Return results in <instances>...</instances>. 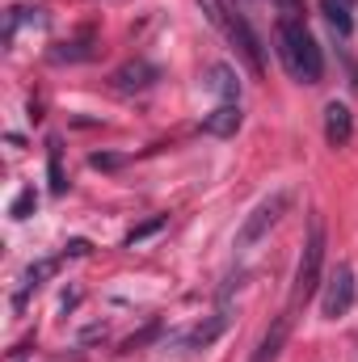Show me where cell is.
<instances>
[{"label": "cell", "instance_id": "11", "mask_svg": "<svg viewBox=\"0 0 358 362\" xmlns=\"http://www.w3.org/2000/svg\"><path fill=\"white\" fill-rule=\"evenodd\" d=\"M207 89H215L224 101H236L241 97V81H236V72L228 64H211L207 68Z\"/></svg>", "mask_w": 358, "mask_h": 362}, {"label": "cell", "instance_id": "16", "mask_svg": "<svg viewBox=\"0 0 358 362\" xmlns=\"http://www.w3.org/2000/svg\"><path fill=\"white\" fill-rule=\"evenodd\" d=\"M34 206H38V194H34V185H25V189L13 198L8 215H13V219H30V211H34Z\"/></svg>", "mask_w": 358, "mask_h": 362}, {"label": "cell", "instance_id": "7", "mask_svg": "<svg viewBox=\"0 0 358 362\" xmlns=\"http://www.w3.org/2000/svg\"><path fill=\"white\" fill-rule=\"evenodd\" d=\"M325 139H329V148H346L354 139V114H350V105H342V101L325 105Z\"/></svg>", "mask_w": 358, "mask_h": 362}, {"label": "cell", "instance_id": "15", "mask_svg": "<svg viewBox=\"0 0 358 362\" xmlns=\"http://www.w3.org/2000/svg\"><path fill=\"white\" fill-rule=\"evenodd\" d=\"M51 270H55V262H38V266H30V270H25V278H21V295H17V308L25 303V295H30V291H38V286H42V278H47Z\"/></svg>", "mask_w": 358, "mask_h": 362}, {"label": "cell", "instance_id": "10", "mask_svg": "<svg viewBox=\"0 0 358 362\" xmlns=\"http://www.w3.org/2000/svg\"><path fill=\"white\" fill-rule=\"evenodd\" d=\"M316 8H321V17L342 34V38H350L354 34V17H350V0H316Z\"/></svg>", "mask_w": 358, "mask_h": 362}, {"label": "cell", "instance_id": "6", "mask_svg": "<svg viewBox=\"0 0 358 362\" xmlns=\"http://www.w3.org/2000/svg\"><path fill=\"white\" fill-rule=\"evenodd\" d=\"M241 101H219L211 114H202V131L207 135H215V139H232L236 131H241Z\"/></svg>", "mask_w": 358, "mask_h": 362}, {"label": "cell", "instance_id": "1", "mask_svg": "<svg viewBox=\"0 0 358 362\" xmlns=\"http://www.w3.org/2000/svg\"><path fill=\"white\" fill-rule=\"evenodd\" d=\"M274 42H278V59H282V68H287L291 81H299V85H321V76H325V55H321V47H316V38L308 34L304 21L278 17Z\"/></svg>", "mask_w": 358, "mask_h": 362}, {"label": "cell", "instance_id": "17", "mask_svg": "<svg viewBox=\"0 0 358 362\" xmlns=\"http://www.w3.org/2000/svg\"><path fill=\"white\" fill-rule=\"evenodd\" d=\"M278 4V17H291V21H304V0H274Z\"/></svg>", "mask_w": 358, "mask_h": 362}, {"label": "cell", "instance_id": "9", "mask_svg": "<svg viewBox=\"0 0 358 362\" xmlns=\"http://www.w3.org/2000/svg\"><path fill=\"white\" fill-rule=\"evenodd\" d=\"M291 312H282L274 325L266 329V337L258 341V350H253V358L249 362H278V354H282V346H287V337H291Z\"/></svg>", "mask_w": 358, "mask_h": 362}, {"label": "cell", "instance_id": "3", "mask_svg": "<svg viewBox=\"0 0 358 362\" xmlns=\"http://www.w3.org/2000/svg\"><path fill=\"white\" fill-rule=\"evenodd\" d=\"M287 206H291V189H274V194H266V198L245 215V223H241V232H236V249H253L262 236H270V228L287 215Z\"/></svg>", "mask_w": 358, "mask_h": 362}, {"label": "cell", "instance_id": "8", "mask_svg": "<svg viewBox=\"0 0 358 362\" xmlns=\"http://www.w3.org/2000/svg\"><path fill=\"white\" fill-rule=\"evenodd\" d=\"M110 81H114V89H118V93H144V89H152V85L161 81V72H156L152 64L135 59V64H122Z\"/></svg>", "mask_w": 358, "mask_h": 362}, {"label": "cell", "instance_id": "18", "mask_svg": "<svg viewBox=\"0 0 358 362\" xmlns=\"http://www.w3.org/2000/svg\"><path fill=\"white\" fill-rule=\"evenodd\" d=\"M89 165H93V169H118V165H122V156H105V152H93Z\"/></svg>", "mask_w": 358, "mask_h": 362}, {"label": "cell", "instance_id": "4", "mask_svg": "<svg viewBox=\"0 0 358 362\" xmlns=\"http://www.w3.org/2000/svg\"><path fill=\"white\" fill-rule=\"evenodd\" d=\"M354 299H358L354 266H350V262H342L337 270L329 274V282H325V295H321V312H325L329 320H342V316L354 308Z\"/></svg>", "mask_w": 358, "mask_h": 362}, {"label": "cell", "instance_id": "12", "mask_svg": "<svg viewBox=\"0 0 358 362\" xmlns=\"http://www.w3.org/2000/svg\"><path fill=\"white\" fill-rule=\"evenodd\" d=\"M224 329H228V316H224V312H215L207 325H198V329L185 337V346H190V350H207V346H211V341H215Z\"/></svg>", "mask_w": 358, "mask_h": 362}, {"label": "cell", "instance_id": "14", "mask_svg": "<svg viewBox=\"0 0 358 362\" xmlns=\"http://www.w3.org/2000/svg\"><path fill=\"white\" fill-rule=\"evenodd\" d=\"M165 228H169V215H152L148 223H139V228H131V232H127V249L144 245L148 236H156V232H165Z\"/></svg>", "mask_w": 358, "mask_h": 362}, {"label": "cell", "instance_id": "13", "mask_svg": "<svg viewBox=\"0 0 358 362\" xmlns=\"http://www.w3.org/2000/svg\"><path fill=\"white\" fill-rule=\"evenodd\" d=\"M47 173H51V194H64V189H68V177H64V148H59V139L47 144Z\"/></svg>", "mask_w": 358, "mask_h": 362}, {"label": "cell", "instance_id": "5", "mask_svg": "<svg viewBox=\"0 0 358 362\" xmlns=\"http://www.w3.org/2000/svg\"><path fill=\"white\" fill-rule=\"evenodd\" d=\"M224 34L236 42V51L249 59V68L262 76V68H266V59H262V42H258V34H253V25H249V17L241 13V8H232L228 4V21H224Z\"/></svg>", "mask_w": 358, "mask_h": 362}, {"label": "cell", "instance_id": "2", "mask_svg": "<svg viewBox=\"0 0 358 362\" xmlns=\"http://www.w3.org/2000/svg\"><path fill=\"white\" fill-rule=\"evenodd\" d=\"M325 219L321 215H312V223H308V240H304V253H299V266H295V282H291V303H287V312H295V308H304L312 295H316V286H321V278H325Z\"/></svg>", "mask_w": 358, "mask_h": 362}]
</instances>
